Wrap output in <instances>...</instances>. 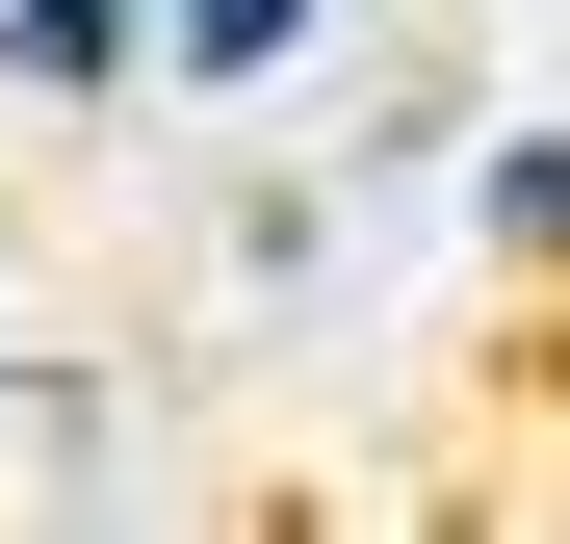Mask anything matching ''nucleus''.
Listing matches in <instances>:
<instances>
[{
  "label": "nucleus",
  "instance_id": "2",
  "mask_svg": "<svg viewBox=\"0 0 570 544\" xmlns=\"http://www.w3.org/2000/svg\"><path fill=\"white\" fill-rule=\"evenodd\" d=\"M312 27H337V0H181L156 52H181V78H259V52H312Z\"/></svg>",
  "mask_w": 570,
  "mask_h": 544
},
{
  "label": "nucleus",
  "instance_id": "1",
  "mask_svg": "<svg viewBox=\"0 0 570 544\" xmlns=\"http://www.w3.org/2000/svg\"><path fill=\"white\" fill-rule=\"evenodd\" d=\"M130 27H156V0H0V78H52V105H105V78H130Z\"/></svg>",
  "mask_w": 570,
  "mask_h": 544
}]
</instances>
